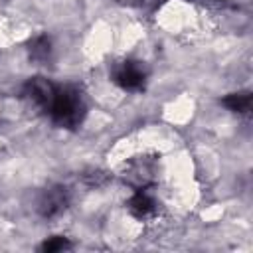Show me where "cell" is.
Here are the masks:
<instances>
[{"instance_id": "cell-6", "label": "cell", "mask_w": 253, "mask_h": 253, "mask_svg": "<svg viewBox=\"0 0 253 253\" xmlns=\"http://www.w3.org/2000/svg\"><path fill=\"white\" fill-rule=\"evenodd\" d=\"M229 111L245 115L251 111V93L249 91H239V93H229L227 97H223L221 101Z\"/></svg>"}, {"instance_id": "cell-2", "label": "cell", "mask_w": 253, "mask_h": 253, "mask_svg": "<svg viewBox=\"0 0 253 253\" xmlns=\"http://www.w3.org/2000/svg\"><path fill=\"white\" fill-rule=\"evenodd\" d=\"M113 81L125 91H142L146 83V67L142 61L125 59L113 69Z\"/></svg>"}, {"instance_id": "cell-3", "label": "cell", "mask_w": 253, "mask_h": 253, "mask_svg": "<svg viewBox=\"0 0 253 253\" xmlns=\"http://www.w3.org/2000/svg\"><path fill=\"white\" fill-rule=\"evenodd\" d=\"M57 93V85H53L49 79L45 77H30L24 85V95L30 103H34L40 111L47 113L51 103H53V97Z\"/></svg>"}, {"instance_id": "cell-1", "label": "cell", "mask_w": 253, "mask_h": 253, "mask_svg": "<svg viewBox=\"0 0 253 253\" xmlns=\"http://www.w3.org/2000/svg\"><path fill=\"white\" fill-rule=\"evenodd\" d=\"M47 115L53 121V125H57L61 128L79 126L85 117V101L81 97V91L71 85L57 87V93L53 97V103H51Z\"/></svg>"}, {"instance_id": "cell-5", "label": "cell", "mask_w": 253, "mask_h": 253, "mask_svg": "<svg viewBox=\"0 0 253 253\" xmlns=\"http://www.w3.org/2000/svg\"><path fill=\"white\" fill-rule=\"evenodd\" d=\"M126 206H128V211L134 217H140V219L146 217V215H150L154 211V202L144 192H136L134 196H130V200L126 202Z\"/></svg>"}, {"instance_id": "cell-8", "label": "cell", "mask_w": 253, "mask_h": 253, "mask_svg": "<svg viewBox=\"0 0 253 253\" xmlns=\"http://www.w3.org/2000/svg\"><path fill=\"white\" fill-rule=\"evenodd\" d=\"M65 249H71V243L61 235H53L40 245V251L43 253H55V251H65Z\"/></svg>"}, {"instance_id": "cell-9", "label": "cell", "mask_w": 253, "mask_h": 253, "mask_svg": "<svg viewBox=\"0 0 253 253\" xmlns=\"http://www.w3.org/2000/svg\"><path fill=\"white\" fill-rule=\"evenodd\" d=\"M119 4H123V6H138V4H142V0H117Z\"/></svg>"}, {"instance_id": "cell-4", "label": "cell", "mask_w": 253, "mask_h": 253, "mask_svg": "<svg viewBox=\"0 0 253 253\" xmlns=\"http://www.w3.org/2000/svg\"><path fill=\"white\" fill-rule=\"evenodd\" d=\"M69 204V192L67 188L63 186H53V188H47L40 202H38V211L42 217H55L59 215Z\"/></svg>"}, {"instance_id": "cell-7", "label": "cell", "mask_w": 253, "mask_h": 253, "mask_svg": "<svg viewBox=\"0 0 253 253\" xmlns=\"http://www.w3.org/2000/svg\"><path fill=\"white\" fill-rule=\"evenodd\" d=\"M28 53L30 59L34 61H45L51 53V42L47 36H36L30 43H28Z\"/></svg>"}]
</instances>
